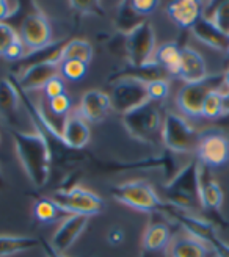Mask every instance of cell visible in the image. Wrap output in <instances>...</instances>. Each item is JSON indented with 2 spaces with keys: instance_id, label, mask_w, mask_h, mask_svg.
Instances as JSON below:
<instances>
[{
  "instance_id": "1",
  "label": "cell",
  "mask_w": 229,
  "mask_h": 257,
  "mask_svg": "<svg viewBox=\"0 0 229 257\" xmlns=\"http://www.w3.org/2000/svg\"><path fill=\"white\" fill-rule=\"evenodd\" d=\"M11 137L15 141L18 159L32 184L38 188L44 187L50 174L52 151H50L49 141L43 131H40V127L35 132L13 131Z\"/></svg>"
},
{
  "instance_id": "2",
  "label": "cell",
  "mask_w": 229,
  "mask_h": 257,
  "mask_svg": "<svg viewBox=\"0 0 229 257\" xmlns=\"http://www.w3.org/2000/svg\"><path fill=\"white\" fill-rule=\"evenodd\" d=\"M199 171L201 163L198 162V159H193L163 185L168 204H173L187 212L201 207Z\"/></svg>"
},
{
  "instance_id": "3",
  "label": "cell",
  "mask_w": 229,
  "mask_h": 257,
  "mask_svg": "<svg viewBox=\"0 0 229 257\" xmlns=\"http://www.w3.org/2000/svg\"><path fill=\"white\" fill-rule=\"evenodd\" d=\"M162 143L168 151L176 154L196 152L201 135L196 128L188 124L185 118L177 113H167L162 122Z\"/></svg>"
},
{
  "instance_id": "4",
  "label": "cell",
  "mask_w": 229,
  "mask_h": 257,
  "mask_svg": "<svg viewBox=\"0 0 229 257\" xmlns=\"http://www.w3.org/2000/svg\"><path fill=\"white\" fill-rule=\"evenodd\" d=\"M123 122L127 134L134 140L142 143H151L154 141L157 134L162 132V116L159 102L148 100L146 104L138 108L123 114Z\"/></svg>"
},
{
  "instance_id": "5",
  "label": "cell",
  "mask_w": 229,
  "mask_h": 257,
  "mask_svg": "<svg viewBox=\"0 0 229 257\" xmlns=\"http://www.w3.org/2000/svg\"><path fill=\"white\" fill-rule=\"evenodd\" d=\"M111 196L121 204L140 212H162L165 202L156 190L145 181H129L111 188Z\"/></svg>"
},
{
  "instance_id": "6",
  "label": "cell",
  "mask_w": 229,
  "mask_h": 257,
  "mask_svg": "<svg viewBox=\"0 0 229 257\" xmlns=\"http://www.w3.org/2000/svg\"><path fill=\"white\" fill-rule=\"evenodd\" d=\"M126 52L132 68H146L156 64V33L148 21L138 24L126 35Z\"/></svg>"
},
{
  "instance_id": "7",
  "label": "cell",
  "mask_w": 229,
  "mask_h": 257,
  "mask_svg": "<svg viewBox=\"0 0 229 257\" xmlns=\"http://www.w3.org/2000/svg\"><path fill=\"white\" fill-rule=\"evenodd\" d=\"M223 88H224L223 74L207 75L204 80L196 82V83H185L176 97L177 107H179V110L184 114H187V116L198 118L201 116L202 104H204L206 97L212 91H224Z\"/></svg>"
},
{
  "instance_id": "8",
  "label": "cell",
  "mask_w": 229,
  "mask_h": 257,
  "mask_svg": "<svg viewBox=\"0 0 229 257\" xmlns=\"http://www.w3.org/2000/svg\"><path fill=\"white\" fill-rule=\"evenodd\" d=\"M52 199L69 215L94 216L104 210V201L96 193L79 185L68 190H58Z\"/></svg>"
},
{
  "instance_id": "9",
  "label": "cell",
  "mask_w": 229,
  "mask_h": 257,
  "mask_svg": "<svg viewBox=\"0 0 229 257\" xmlns=\"http://www.w3.org/2000/svg\"><path fill=\"white\" fill-rule=\"evenodd\" d=\"M108 96L111 100V108L121 114L129 113L149 100L146 83L137 79H129V77L114 79L111 94Z\"/></svg>"
},
{
  "instance_id": "10",
  "label": "cell",
  "mask_w": 229,
  "mask_h": 257,
  "mask_svg": "<svg viewBox=\"0 0 229 257\" xmlns=\"http://www.w3.org/2000/svg\"><path fill=\"white\" fill-rule=\"evenodd\" d=\"M19 38L29 54L52 44V29L41 11L32 13L22 21Z\"/></svg>"
},
{
  "instance_id": "11",
  "label": "cell",
  "mask_w": 229,
  "mask_h": 257,
  "mask_svg": "<svg viewBox=\"0 0 229 257\" xmlns=\"http://www.w3.org/2000/svg\"><path fill=\"white\" fill-rule=\"evenodd\" d=\"M196 159L202 166L218 168L229 162V141L220 132H207L201 135L196 148Z\"/></svg>"
},
{
  "instance_id": "12",
  "label": "cell",
  "mask_w": 229,
  "mask_h": 257,
  "mask_svg": "<svg viewBox=\"0 0 229 257\" xmlns=\"http://www.w3.org/2000/svg\"><path fill=\"white\" fill-rule=\"evenodd\" d=\"M21 89L13 82L11 77L0 80V121L8 124L13 131H21L19 127V108H21Z\"/></svg>"
},
{
  "instance_id": "13",
  "label": "cell",
  "mask_w": 229,
  "mask_h": 257,
  "mask_svg": "<svg viewBox=\"0 0 229 257\" xmlns=\"http://www.w3.org/2000/svg\"><path fill=\"white\" fill-rule=\"evenodd\" d=\"M55 77H60V60L33 64V66L24 69L16 83L22 93L38 91V89H44V86Z\"/></svg>"
},
{
  "instance_id": "14",
  "label": "cell",
  "mask_w": 229,
  "mask_h": 257,
  "mask_svg": "<svg viewBox=\"0 0 229 257\" xmlns=\"http://www.w3.org/2000/svg\"><path fill=\"white\" fill-rule=\"evenodd\" d=\"M90 216L85 215H68L61 221L60 227L55 230V234L50 238V245L60 254H65L85 230Z\"/></svg>"
},
{
  "instance_id": "15",
  "label": "cell",
  "mask_w": 229,
  "mask_h": 257,
  "mask_svg": "<svg viewBox=\"0 0 229 257\" xmlns=\"http://www.w3.org/2000/svg\"><path fill=\"white\" fill-rule=\"evenodd\" d=\"M90 122H86L80 116L77 108L71 110L63 122L60 141L71 149H82L90 143Z\"/></svg>"
},
{
  "instance_id": "16",
  "label": "cell",
  "mask_w": 229,
  "mask_h": 257,
  "mask_svg": "<svg viewBox=\"0 0 229 257\" xmlns=\"http://www.w3.org/2000/svg\"><path fill=\"white\" fill-rule=\"evenodd\" d=\"M110 110H111L110 96L104 91H100V89H90V91H86L82 96L77 107V111L86 122H97L100 119H104Z\"/></svg>"
},
{
  "instance_id": "17",
  "label": "cell",
  "mask_w": 229,
  "mask_h": 257,
  "mask_svg": "<svg viewBox=\"0 0 229 257\" xmlns=\"http://www.w3.org/2000/svg\"><path fill=\"white\" fill-rule=\"evenodd\" d=\"M199 198L201 207L217 212L223 204V190L210 174V168L201 165L199 171Z\"/></svg>"
},
{
  "instance_id": "18",
  "label": "cell",
  "mask_w": 229,
  "mask_h": 257,
  "mask_svg": "<svg viewBox=\"0 0 229 257\" xmlns=\"http://www.w3.org/2000/svg\"><path fill=\"white\" fill-rule=\"evenodd\" d=\"M177 75H179L185 83H196V82H201L206 79L207 77L206 61L198 50H195L192 47L182 49L181 69Z\"/></svg>"
},
{
  "instance_id": "19",
  "label": "cell",
  "mask_w": 229,
  "mask_h": 257,
  "mask_svg": "<svg viewBox=\"0 0 229 257\" xmlns=\"http://www.w3.org/2000/svg\"><path fill=\"white\" fill-rule=\"evenodd\" d=\"M167 11L174 24L184 29H192L201 19L202 7L196 0H181V2H171L167 7Z\"/></svg>"
},
{
  "instance_id": "20",
  "label": "cell",
  "mask_w": 229,
  "mask_h": 257,
  "mask_svg": "<svg viewBox=\"0 0 229 257\" xmlns=\"http://www.w3.org/2000/svg\"><path fill=\"white\" fill-rule=\"evenodd\" d=\"M192 33L195 38L201 43L207 44L212 49H217L220 52H226V49L229 46V38L224 36L215 25L210 22V19L202 16L193 27H192Z\"/></svg>"
},
{
  "instance_id": "21",
  "label": "cell",
  "mask_w": 229,
  "mask_h": 257,
  "mask_svg": "<svg viewBox=\"0 0 229 257\" xmlns=\"http://www.w3.org/2000/svg\"><path fill=\"white\" fill-rule=\"evenodd\" d=\"M167 249L170 257H209L212 252L206 243L192 235L173 238Z\"/></svg>"
},
{
  "instance_id": "22",
  "label": "cell",
  "mask_w": 229,
  "mask_h": 257,
  "mask_svg": "<svg viewBox=\"0 0 229 257\" xmlns=\"http://www.w3.org/2000/svg\"><path fill=\"white\" fill-rule=\"evenodd\" d=\"M181 58H182V49L176 43H167V44H162L159 49H156V55H154L156 64L170 74H174V75L179 74Z\"/></svg>"
},
{
  "instance_id": "23",
  "label": "cell",
  "mask_w": 229,
  "mask_h": 257,
  "mask_svg": "<svg viewBox=\"0 0 229 257\" xmlns=\"http://www.w3.org/2000/svg\"><path fill=\"white\" fill-rule=\"evenodd\" d=\"M40 246V240L33 237L0 235V257H10L21 252H27Z\"/></svg>"
},
{
  "instance_id": "24",
  "label": "cell",
  "mask_w": 229,
  "mask_h": 257,
  "mask_svg": "<svg viewBox=\"0 0 229 257\" xmlns=\"http://www.w3.org/2000/svg\"><path fill=\"white\" fill-rule=\"evenodd\" d=\"M171 241V234L170 229L165 224H151L143 235V246L149 252L162 251L165 248H168Z\"/></svg>"
},
{
  "instance_id": "25",
  "label": "cell",
  "mask_w": 229,
  "mask_h": 257,
  "mask_svg": "<svg viewBox=\"0 0 229 257\" xmlns=\"http://www.w3.org/2000/svg\"><path fill=\"white\" fill-rule=\"evenodd\" d=\"M33 215L40 223H55L65 220L69 213L63 210L52 198H41L33 205Z\"/></svg>"
},
{
  "instance_id": "26",
  "label": "cell",
  "mask_w": 229,
  "mask_h": 257,
  "mask_svg": "<svg viewBox=\"0 0 229 257\" xmlns=\"http://www.w3.org/2000/svg\"><path fill=\"white\" fill-rule=\"evenodd\" d=\"M93 58V46L85 40H71L65 43L60 54V61L77 60L83 63H90Z\"/></svg>"
},
{
  "instance_id": "27",
  "label": "cell",
  "mask_w": 229,
  "mask_h": 257,
  "mask_svg": "<svg viewBox=\"0 0 229 257\" xmlns=\"http://www.w3.org/2000/svg\"><path fill=\"white\" fill-rule=\"evenodd\" d=\"M223 93L224 91H212L202 104L201 116L209 119L223 118Z\"/></svg>"
},
{
  "instance_id": "28",
  "label": "cell",
  "mask_w": 229,
  "mask_h": 257,
  "mask_svg": "<svg viewBox=\"0 0 229 257\" xmlns=\"http://www.w3.org/2000/svg\"><path fill=\"white\" fill-rule=\"evenodd\" d=\"M88 71V64L77 60H68V61H60V77L71 82H79L82 80Z\"/></svg>"
},
{
  "instance_id": "29",
  "label": "cell",
  "mask_w": 229,
  "mask_h": 257,
  "mask_svg": "<svg viewBox=\"0 0 229 257\" xmlns=\"http://www.w3.org/2000/svg\"><path fill=\"white\" fill-rule=\"evenodd\" d=\"M224 36L229 38V2H221L213 8L212 15L207 18Z\"/></svg>"
},
{
  "instance_id": "30",
  "label": "cell",
  "mask_w": 229,
  "mask_h": 257,
  "mask_svg": "<svg viewBox=\"0 0 229 257\" xmlns=\"http://www.w3.org/2000/svg\"><path fill=\"white\" fill-rule=\"evenodd\" d=\"M71 111V99L65 93L55 99L49 100V113L58 119H65Z\"/></svg>"
},
{
  "instance_id": "31",
  "label": "cell",
  "mask_w": 229,
  "mask_h": 257,
  "mask_svg": "<svg viewBox=\"0 0 229 257\" xmlns=\"http://www.w3.org/2000/svg\"><path fill=\"white\" fill-rule=\"evenodd\" d=\"M146 89H148L149 100L162 102L170 94V83L165 79H157V80H152V82L146 83Z\"/></svg>"
},
{
  "instance_id": "32",
  "label": "cell",
  "mask_w": 229,
  "mask_h": 257,
  "mask_svg": "<svg viewBox=\"0 0 229 257\" xmlns=\"http://www.w3.org/2000/svg\"><path fill=\"white\" fill-rule=\"evenodd\" d=\"M27 54L29 52H27V49H25L24 43L21 41V38H18V40H15L7 47V50L4 52L2 57L10 60V61H21L27 57Z\"/></svg>"
},
{
  "instance_id": "33",
  "label": "cell",
  "mask_w": 229,
  "mask_h": 257,
  "mask_svg": "<svg viewBox=\"0 0 229 257\" xmlns=\"http://www.w3.org/2000/svg\"><path fill=\"white\" fill-rule=\"evenodd\" d=\"M19 35L16 33V30L11 27L7 22H0V55H4V52L7 50V47L18 40Z\"/></svg>"
},
{
  "instance_id": "34",
  "label": "cell",
  "mask_w": 229,
  "mask_h": 257,
  "mask_svg": "<svg viewBox=\"0 0 229 257\" xmlns=\"http://www.w3.org/2000/svg\"><path fill=\"white\" fill-rule=\"evenodd\" d=\"M206 245H207L215 254H217V257H229V245L217 235V232H213V234L209 237V240L206 241Z\"/></svg>"
},
{
  "instance_id": "35",
  "label": "cell",
  "mask_w": 229,
  "mask_h": 257,
  "mask_svg": "<svg viewBox=\"0 0 229 257\" xmlns=\"http://www.w3.org/2000/svg\"><path fill=\"white\" fill-rule=\"evenodd\" d=\"M44 94L46 97L50 100V99H55L61 94H65V82H63L61 77H55V79L50 80L46 86H44Z\"/></svg>"
},
{
  "instance_id": "36",
  "label": "cell",
  "mask_w": 229,
  "mask_h": 257,
  "mask_svg": "<svg viewBox=\"0 0 229 257\" xmlns=\"http://www.w3.org/2000/svg\"><path fill=\"white\" fill-rule=\"evenodd\" d=\"M131 7L137 15L148 16L159 7V2H156V0H134V2H131Z\"/></svg>"
},
{
  "instance_id": "37",
  "label": "cell",
  "mask_w": 229,
  "mask_h": 257,
  "mask_svg": "<svg viewBox=\"0 0 229 257\" xmlns=\"http://www.w3.org/2000/svg\"><path fill=\"white\" fill-rule=\"evenodd\" d=\"M19 8H21L19 2H4V0H0V22L15 16L19 11Z\"/></svg>"
},
{
  "instance_id": "38",
  "label": "cell",
  "mask_w": 229,
  "mask_h": 257,
  "mask_svg": "<svg viewBox=\"0 0 229 257\" xmlns=\"http://www.w3.org/2000/svg\"><path fill=\"white\" fill-rule=\"evenodd\" d=\"M107 240H108L110 245H113V246L120 245V243L124 240V232H123V229H120V227H111V229L108 230V234H107Z\"/></svg>"
},
{
  "instance_id": "39",
  "label": "cell",
  "mask_w": 229,
  "mask_h": 257,
  "mask_svg": "<svg viewBox=\"0 0 229 257\" xmlns=\"http://www.w3.org/2000/svg\"><path fill=\"white\" fill-rule=\"evenodd\" d=\"M71 5L75 10L83 11V13H94V11H97V4H94V2H72Z\"/></svg>"
},
{
  "instance_id": "40",
  "label": "cell",
  "mask_w": 229,
  "mask_h": 257,
  "mask_svg": "<svg viewBox=\"0 0 229 257\" xmlns=\"http://www.w3.org/2000/svg\"><path fill=\"white\" fill-rule=\"evenodd\" d=\"M44 245V249H46V255L47 257H66L65 254H60L58 251H55L54 248H52V245H50V243H43Z\"/></svg>"
},
{
  "instance_id": "41",
  "label": "cell",
  "mask_w": 229,
  "mask_h": 257,
  "mask_svg": "<svg viewBox=\"0 0 229 257\" xmlns=\"http://www.w3.org/2000/svg\"><path fill=\"white\" fill-rule=\"evenodd\" d=\"M223 116H229V91L223 93Z\"/></svg>"
},
{
  "instance_id": "42",
  "label": "cell",
  "mask_w": 229,
  "mask_h": 257,
  "mask_svg": "<svg viewBox=\"0 0 229 257\" xmlns=\"http://www.w3.org/2000/svg\"><path fill=\"white\" fill-rule=\"evenodd\" d=\"M223 82H224V88L226 91H229V69L223 74Z\"/></svg>"
},
{
  "instance_id": "43",
  "label": "cell",
  "mask_w": 229,
  "mask_h": 257,
  "mask_svg": "<svg viewBox=\"0 0 229 257\" xmlns=\"http://www.w3.org/2000/svg\"><path fill=\"white\" fill-rule=\"evenodd\" d=\"M4 187H5V179H4V174H2V171H0V191L4 190Z\"/></svg>"
},
{
  "instance_id": "44",
  "label": "cell",
  "mask_w": 229,
  "mask_h": 257,
  "mask_svg": "<svg viewBox=\"0 0 229 257\" xmlns=\"http://www.w3.org/2000/svg\"><path fill=\"white\" fill-rule=\"evenodd\" d=\"M226 52H227V54H229V46H227V49H226Z\"/></svg>"
}]
</instances>
